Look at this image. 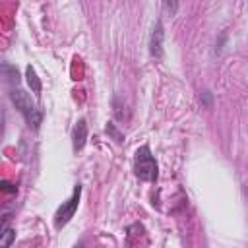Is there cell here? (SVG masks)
I'll return each instance as SVG.
<instances>
[{"mask_svg": "<svg viewBox=\"0 0 248 248\" xmlns=\"http://www.w3.org/2000/svg\"><path fill=\"white\" fill-rule=\"evenodd\" d=\"M10 99H12L14 107L21 112V116L25 118V122H27L33 130H37L39 124H41V120H43V114H41V110L37 108V105H35V101L31 99V95H29L27 91H23V89L14 87V89L10 91Z\"/></svg>", "mask_w": 248, "mask_h": 248, "instance_id": "cell-1", "label": "cell"}, {"mask_svg": "<svg viewBox=\"0 0 248 248\" xmlns=\"http://www.w3.org/2000/svg\"><path fill=\"white\" fill-rule=\"evenodd\" d=\"M134 172L140 180L145 182H153L159 176V167L155 157L151 155V149L147 145H141L136 149V157H134Z\"/></svg>", "mask_w": 248, "mask_h": 248, "instance_id": "cell-2", "label": "cell"}, {"mask_svg": "<svg viewBox=\"0 0 248 248\" xmlns=\"http://www.w3.org/2000/svg\"><path fill=\"white\" fill-rule=\"evenodd\" d=\"M79 198H81V186L76 184L72 196L58 207V211H56V215H54V227H56V229H62L64 225L70 223V219L74 217V213H76V209H78V205H79Z\"/></svg>", "mask_w": 248, "mask_h": 248, "instance_id": "cell-3", "label": "cell"}, {"mask_svg": "<svg viewBox=\"0 0 248 248\" xmlns=\"http://www.w3.org/2000/svg\"><path fill=\"white\" fill-rule=\"evenodd\" d=\"M163 41H165V27L161 21H155L151 29V37H149V54L153 58L163 56Z\"/></svg>", "mask_w": 248, "mask_h": 248, "instance_id": "cell-4", "label": "cell"}, {"mask_svg": "<svg viewBox=\"0 0 248 248\" xmlns=\"http://www.w3.org/2000/svg\"><path fill=\"white\" fill-rule=\"evenodd\" d=\"M85 140H87V122L83 118H79L74 126V132H72V143H74V151H79L83 149L85 145Z\"/></svg>", "mask_w": 248, "mask_h": 248, "instance_id": "cell-5", "label": "cell"}, {"mask_svg": "<svg viewBox=\"0 0 248 248\" xmlns=\"http://www.w3.org/2000/svg\"><path fill=\"white\" fill-rule=\"evenodd\" d=\"M2 74H4V78H6L8 83H17V81H19V72H17V68L12 66V64H8V62L2 64Z\"/></svg>", "mask_w": 248, "mask_h": 248, "instance_id": "cell-6", "label": "cell"}, {"mask_svg": "<svg viewBox=\"0 0 248 248\" xmlns=\"http://www.w3.org/2000/svg\"><path fill=\"white\" fill-rule=\"evenodd\" d=\"M25 76H27L29 87H31L35 93H39V91H41V81H39V78H37L35 68H33V66H27V68H25Z\"/></svg>", "mask_w": 248, "mask_h": 248, "instance_id": "cell-7", "label": "cell"}, {"mask_svg": "<svg viewBox=\"0 0 248 248\" xmlns=\"http://www.w3.org/2000/svg\"><path fill=\"white\" fill-rule=\"evenodd\" d=\"M2 231H4V232H2V236H0V244L8 248V246H12V242H14V238H16V229L4 225Z\"/></svg>", "mask_w": 248, "mask_h": 248, "instance_id": "cell-8", "label": "cell"}, {"mask_svg": "<svg viewBox=\"0 0 248 248\" xmlns=\"http://www.w3.org/2000/svg\"><path fill=\"white\" fill-rule=\"evenodd\" d=\"M178 4H180V0H163V10H165V14H167L169 17H174L176 12H178Z\"/></svg>", "mask_w": 248, "mask_h": 248, "instance_id": "cell-9", "label": "cell"}, {"mask_svg": "<svg viewBox=\"0 0 248 248\" xmlns=\"http://www.w3.org/2000/svg\"><path fill=\"white\" fill-rule=\"evenodd\" d=\"M107 134H110V136L114 138V141H118V143L124 140V136H122V134L116 130V126H114L112 122H108V124H107Z\"/></svg>", "mask_w": 248, "mask_h": 248, "instance_id": "cell-10", "label": "cell"}, {"mask_svg": "<svg viewBox=\"0 0 248 248\" xmlns=\"http://www.w3.org/2000/svg\"><path fill=\"white\" fill-rule=\"evenodd\" d=\"M200 101H202V105H203V107L211 108V105H213V95H211V91H203V93H202V97H200Z\"/></svg>", "mask_w": 248, "mask_h": 248, "instance_id": "cell-11", "label": "cell"}, {"mask_svg": "<svg viewBox=\"0 0 248 248\" xmlns=\"http://www.w3.org/2000/svg\"><path fill=\"white\" fill-rule=\"evenodd\" d=\"M2 190H4L6 194H16V192H17V188H16L14 184H10V182H6V180L2 182Z\"/></svg>", "mask_w": 248, "mask_h": 248, "instance_id": "cell-12", "label": "cell"}]
</instances>
